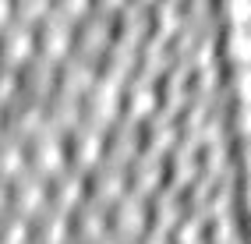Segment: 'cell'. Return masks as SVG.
<instances>
[{"label":"cell","mask_w":251,"mask_h":244,"mask_svg":"<svg viewBox=\"0 0 251 244\" xmlns=\"http://www.w3.org/2000/svg\"><path fill=\"white\" fill-rule=\"evenodd\" d=\"M121 184H124V170L121 167H103V173H99V195L113 198V195L121 191Z\"/></svg>","instance_id":"cell-11"},{"label":"cell","mask_w":251,"mask_h":244,"mask_svg":"<svg viewBox=\"0 0 251 244\" xmlns=\"http://www.w3.org/2000/svg\"><path fill=\"white\" fill-rule=\"evenodd\" d=\"M244 198H248V205H251V181H248V188H244Z\"/></svg>","instance_id":"cell-16"},{"label":"cell","mask_w":251,"mask_h":244,"mask_svg":"<svg viewBox=\"0 0 251 244\" xmlns=\"http://www.w3.org/2000/svg\"><path fill=\"white\" fill-rule=\"evenodd\" d=\"M57 198H60V209H64V213H68L71 205H78V198H81V173H78V170H68V173L60 177Z\"/></svg>","instance_id":"cell-9"},{"label":"cell","mask_w":251,"mask_h":244,"mask_svg":"<svg viewBox=\"0 0 251 244\" xmlns=\"http://www.w3.org/2000/svg\"><path fill=\"white\" fill-rule=\"evenodd\" d=\"M142 223H145L142 195H124V202H121V230H124V234L142 230Z\"/></svg>","instance_id":"cell-6"},{"label":"cell","mask_w":251,"mask_h":244,"mask_svg":"<svg viewBox=\"0 0 251 244\" xmlns=\"http://www.w3.org/2000/svg\"><path fill=\"white\" fill-rule=\"evenodd\" d=\"M198 234H202V220H188L180 226V244H198Z\"/></svg>","instance_id":"cell-13"},{"label":"cell","mask_w":251,"mask_h":244,"mask_svg":"<svg viewBox=\"0 0 251 244\" xmlns=\"http://www.w3.org/2000/svg\"><path fill=\"white\" fill-rule=\"evenodd\" d=\"M233 124H237V131L251 138V103H241L237 106V117H233Z\"/></svg>","instance_id":"cell-14"},{"label":"cell","mask_w":251,"mask_h":244,"mask_svg":"<svg viewBox=\"0 0 251 244\" xmlns=\"http://www.w3.org/2000/svg\"><path fill=\"white\" fill-rule=\"evenodd\" d=\"M152 106H156V85H152L149 78L131 81V113L142 117V113H149Z\"/></svg>","instance_id":"cell-8"},{"label":"cell","mask_w":251,"mask_h":244,"mask_svg":"<svg viewBox=\"0 0 251 244\" xmlns=\"http://www.w3.org/2000/svg\"><path fill=\"white\" fill-rule=\"evenodd\" d=\"M233 92L241 103H251V68H237L233 71Z\"/></svg>","instance_id":"cell-12"},{"label":"cell","mask_w":251,"mask_h":244,"mask_svg":"<svg viewBox=\"0 0 251 244\" xmlns=\"http://www.w3.org/2000/svg\"><path fill=\"white\" fill-rule=\"evenodd\" d=\"M103 226H106L103 209H99L96 202H89L85 209H81V230H85V237H103Z\"/></svg>","instance_id":"cell-10"},{"label":"cell","mask_w":251,"mask_h":244,"mask_svg":"<svg viewBox=\"0 0 251 244\" xmlns=\"http://www.w3.org/2000/svg\"><path fill=\"white\" fill-rule=\"evenodd\" d=\"M106 149V135H103V124L99 121H89L78 127V145H75V156L81 167H92V163H99V156H103Z\"/></svg>","instance_id":"cell-2"},{"label":"cell","mask_w":251,"mask_h":244,"mask_svg":"<svg viewBox=\"0 0 251 244\" xmlns=\"http://www.w3.org/2000/svg\"><path fill=\"white\" fill-rule=\"evenodd\" d=\"M68 237H71L68 213H64V209H53V213L43 220V244H64Z\"/></svg>","instance_id":"cell-7"},{"label":"cell","mask_w":251,"mask_h":244,"mask_svg":"<svg viewBox=\"0 0 251 244\" xmlns=\"http://www.w3.org/2000/svg\"><path fill=\"white\" fill-rule=\"evenodd\" d=\"M75 43V25L64 18L60 11H50L46 22H43V50H46V60H57L71 50Z\"/></svg>","instance_id":"cell-1"},{"label":"cell","mask_w":251,"mask_h":244,"mask_svg":"<svg viewBox=\"0 0 251 244\" xmlns=\"http://www.w3.org/2000/svg\"><path fill=\"white\" fill-rule=\"evenodd\" d=\"M64 85H68V92H71V96H75L78 89L92 85V57L75 53V57L68 60V71H64Z\"/></svg>","instance_id":"cell-5"},{"label":"cell","mask_w":251,"mask_h":244,"mask_svg":"<svg viewBox=\"0 0 251 244\" xmlns=\"http://www.w3.org/2000/svg\"><path fill=\"white\" fill-rule=\"evenodd\" d=\"M226 53L237 60V68H251V25H230Z\"/></svg>","instance_id":"cell-4"},{"label":"cell","mask_w":251,"mask_h":244,"mask_svg":"<svg viewBox=\"0 0 251 244\" xmlns=\"http://www.w3.org/2000/svg\"><path fill=\"white\" fill-rule=\"evenodd\" d=\"M244 167H248V170H251V142H248V145H244Z\"/></svg>","instance_id":"cell-15"},{"label":"cell","mask_w":251,"mask_h":244,"mask_svg":"<svg viewBox=\"0 0 251 244\" xmlns=\"http://www.w3.org/2000/svg\"><path fill=\"white\" fill-rule=\"evenodd\" d=\"M117 103H121V85H117V78H113V74L99 78L96 85H92V110H96V121L103 124L106 117H113V113H117Z\"/></svg>","instance_id":"cell-3"}]
</instances>
